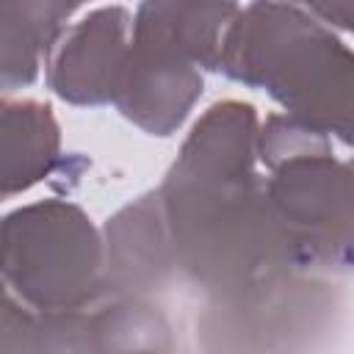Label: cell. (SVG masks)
<instances>
[{
  "label": "cell",
  "instance_id": "9c48e42d",
  "mask_svg": "<svg viewBox=\"0 0 354 354\" xmlns=\"http://www.w3.org/2000/svg\"><path fill=\"white\" fill-rule=\"evenodd\" d=\"M72 14V3L0 0V97L36 83Z\"/></svg>",
  "mask_w": 354,
  "mask_h": 354
},
{
  "label": "cell",
  "instance_id": "30bf717a",
  "mask_svg": "<svg viewBox=\"0 0 354 354\" xmlns=\"http://www.w3.org/2000/svg\"><path fill=\"white\" fill-rule=\"evenodd\" d=\"M94 354H171V324L158 304L105 290L91 301Z\"/></svg>",
  "mask_w": 354,
  "mask_h": 354
},
{
  "label": "cell",
  "instance_id": "277c9868",
  "mask_svg": "<svg viewBox=\"0 0 354 354\" xmlns=\"http://www.w3.org/2000/svg\"><path fill=\"white\" fill-rule=\"evenodd\" d=\"M235 14L238 3H141L133 11L116 111L149 136L177 133L205 91V72L221 66Z\"/></svg>",
  "mask_w": 354,
  "mask_h": 354
},
{
  "label": "cell",
  "instance_id": "8992f818",
  "mask_svg": "<svg viewBox=\"0 0 354 354\" xmlns=\"http://www.w3.org/2000/svg\"><path fill=\"white\" fill-rule=\"evenodd\" d=\"M130 28L127 6H100L66 25L44 64L50 91L80 108L113 102L127 64Z\"/></svg>",
  "mask_w": 354,
  "mask_h": 354
},
{
  "label": "cell",
  "instance_id": "7a4b0ae2",
  "mask_svg": "<svg viewBox=\"0 0 354 354\" xmlns=\"http://www.w3.org/2000/svg\"><path fill=\"white\" fill-rule=\"evenodd\" d=\"M221 75L277 100L285 116L351 141L354 55L304 3H246L232 17Z\"/></svg>",
  "mask_w": 354,
  "mask_h": 354
},
{
  "label": "cell",
  "instance_id": "5b68a950",
  "mask_svg": "<svg viewBox=\"0 0 354 354\" xmlns=\"http://www.w3.org/2000/svg\"><path fill=\"white\" fill-rule=\"evenodd\" d=\"M0 279L36 313L72 310L100 299L102 235L69 199H39L3 216Z\"/></svg>",
  "mask_w": 354,
  "mask_h": 354
},
{
  "label": "cell",
  "instance_id": "52a82bcc",
  "mask_svg": "<svg viewBox=\"0 0 354 354\" xmlns=\"http://www.w3.org/2000/svg\"><path fill=\"white\" fill-rule=\"evenodd\" d=\"M102 279L111 293L149 299L169 288L177 257L158 188L119 207L100 230Z\"/></svg>",
  "mask_w": 354,
  "mask_h": 354
},
{
  "label": "cell",
  "instance_id": "8fae6325",
  "mask_svg": "<svg viewBox=\"0 0 354 354\" xmlns=\"http://www.w3.org/2000/svg\"><path fill=\"white\" fill-rule=\"evenodd\" d=\"M33 354H94L91 301L72 310L39 313Z\"/></svg>",
  "mask_w": 354,
  "mask_h": 354
},
{
  "label": "cell",
  "instance_id": "4fadbf2b",
  "mask_svg": "<svg viewBox=\"0 0 354 354\" xmlns=\"http://www.w3.org/2000/svg\"><path fill=\"white\" fill-rule=\"evenodd\" d=\"M304 8L329 30H348L351 19H354V3L351 0H315V3H304Z\"/></svg>",
  "mask_w": 354,
  "mask_h": 354
},
{
  "label": "cell",
  "instance_id": "5bb4252c",
  "mask_svg": "<svg viewBox=\"0 0 354 354\" xmlns=\"http://www.w3.org/2000/svg\"><path fill=\"white\" fill-rule=\"evenodd\" d=\"M0 266H3V218H0Z\"/></svg>",
  "mask_w": 354,
  "mask_h": 354
},
{
  "label": "cell",
  "instance_id": "3957f363",
  "mask_svg": "<svg viewBox=\"0 0 354 354\" xmlns=\"http://www.w3.org/2000/svg\"><path fill=\"white\" fill-rule=\"evenodd\" d=\"M257 163L266 166V205L293 268L346 271L354 243L351 166L335 155L332 138L285 113H268L257 133Z\"/></svg>",
  "mask_w": 354,
  "mask_h": 354
},
{
  "label": "cell",
  "instance_id": "6da1fadb",
  "mask_svg": "<svg viewBox=\"0 0 354 354\" xmlns=\"http://www.w3.org/2000/svg\"><path fill=\"white\" fill-rule=\"evenodd\" d=\"M257 133L254 105L213 102L158 188L177 271L216 296H243L296 271L266 205Z\"/></svg>",
  "mask_w": 354,
  "mask_h": 354
},
{
  "label": "cell",
  "instance_id": "ba28073f",
  "mask_svg": "<svg viewBox=\"0 0 354 354\" xmlns=\"http://www.w3.org/2000/svg\"><path fill=\"white\" fill-rule=\"evenodd\" d=\"M61 163V124L50 102L0 97V199L44 183Z\"/></svg>",
  "mask_w": 354,
  "mask_h": 354
},
{
  "label": "cell",
  "instance_id": "7c38bea8",
  "mask_svg": "<svg viewBox=\"0 0 354 354\" xmlns=\"http://www.w3.org/2000/svg\"><path fill=\"white\" fill-rule=\"evenodd\" d=\"M39 313L0 279V354H33Z\"/></svg>",
  "mask_w": 354,
  "mask_h": 354
}]
</instances>
